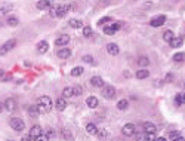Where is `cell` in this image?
<instances>
[{"mask_svg": "<svg viewBox=\"0 0 185 141\" xmlns=\"http://www.w3.org/2000/svg\"><path fill=\"white\" fill-rule=\"evenodd\" d=\"M9 123H10L12 129H15L16 132H21V131L25 128V123H24V120H22V119H19V117H12Z\"/></svg>", "mask_w": 185, "mask_h": 141, "instance_id": "obj_1", "label": "cell"}, {"mask_svg": "<svg viewBox=\"0 0 185 141\" xmlns=\"http://www.w3.org/2000/svg\"><path fill=\"white\" fill-rule=\"evenodd\" d=\"M16 45V39H10L7 42H4L1 46H0V55H6L9 50H12L13 47Z\"/></svg>", "mask_w": 185, "mask_h": 141, "instance_id": "obj_2", "label": "cell"}, {"mask_svg": "<svg viewBox=\"0 0 185 141\" xmlns=\"http://www.w3.org/2000/svg\"><path fill=\"white\" fill-rule=\"evenodd\" d=\"M102 96L107 98V99H112V98L115 96V88H114V86H110V85L104 86V88H102Z\"/></svg>", "mask_w": 185, "mask_h": 141, "instance_id": "obj_3", "label": "cell"}, {"mask_svg": "<svg viewBox=\"0 0 185 141\" xmlns=\"http://www.w3.org/2000/svg\"><path fill=\"white\" fill-rule=\"evenodd\" d=\"M121 132H123V135H126V137H132V135H135L136 128H135V125H133V123H126V125L123 126Z\"/></svg>", "mask_w": 185, "mask_h": 141, "instance_id": "obj_4", "label": "cell"}, {"mask_svg": "<svg viewBox=\"0 0 185 141\" xmlns=\"http://www.w3.org/2000/svg\"><path fill=\"white\" fill-rule=\"evenodd\" d=\"M164 22H166V16L164 15H158V16H155V18H152L149 21V25L151 27H161Z\"/></svg>", "mask_w": 185, "mask_h": 141, "instance_id": "obj_5", "label": "cell"}, {"mask_svg": "<svg viewBox=\"0 0 185 141\" xmlns=\"http://www.w3.org/2000/svg\"><path fill=\"white\" fill-rule=\"evenodd\" d=\"M55 9H56V16H58V18H62V16H65V15L68 13L70 6H68V4H61V6H56Z\"/></svg>", "mask_w": 185, "mask_h": 141, "instance_id": "obj_6", "label": "cell"}, {"mask_svg": "<svg viewBox=\"0 0 185 141\" xmlns=\"http://www.w3.org/2000/svg\"><path fill=\"white\" fill-rule=\"evenodd\" d=\"M68 42H70V36H68V34H61V36L55 40V45H56V46H65Z\"/></svg>", "mask_w": 185, "mask_h": 141, "instance_id": "obj_7", "label": "cell"}, {"mask_svg": "<svg viewBox=\"0 0 185 141\" xmlns=\"http://www.w3.org/2000/svg\"><path fill=\"white\" fill-rule=\"evenodd\" d=\"M90 85L95 86V88H104V80H102V77H99V76H93V77L90 79Z\"/></svg>", "mask_w": 185, "mask_h": 141, "instance_id": "obj_8", "label": "cell"}, {"mask_svg": "<svg viewBox=\"0 0 185 141\" xmlns=\"http://www.w3.org/2000/svg\"><path fill=\"white\" fill-rule=\"evenodd\" d=\"M37 104L46 105V107H49V108L52 110V99H50V96H47V95H44V96H40V98H38V101H37Z\"/></svg>", "mask_w": 185, "mask_h": 141, "instance_id": "obj_9", "label": "cell"}, {"mask_svg": "<svg viewBox=\"0 0 185 141\" xmlns=\"http://www.w3.org/2000/svg\"><path fill=\"white\" fill-rule=\"evenodd\" d=\"M65 107H67V101H65V98H62V96L58 98L56 102H55V108H56L58 111H64Z\"/></svg>", "mask_w": 185, "mask_h": 141, "instance_id": "obj_10", "label": "cell"}, {"mask_svg": "<svg viewBox=\"0 0 185 141\" xmlns=\"http://www.w3.org/2000/svg\"><path fill=\"white\" fill-rule=\"evenodd\" d=\"M142 128L145 129V132H148V134H155L157 132V126L154 123H151V122H145L142 125Z\"/></svg>", "mask_w": 185, "mask_h": 141, "instance_id": "obj_11", "label": "cell"}, {"mask_svg": "<svg viewBox=\"0 0 185 141\" xmlns=\"http://www.w3.org/2000/svg\"><path fill=\"white\" fill-rule=\"evenodd\" d=\"M47 49H49V43H47L46 40H41V42L37 43V52H38V53H46Z\"/></svg>", "mask_w": 185, "mask_h": 141, "instance_id": "obj_12", "label": "cell"}, {"mask_svg": "<svg viewBox=\"0 0 185 141\" xmlns=\"http://www.w3.org/2000/svg\"><path fill=\"white\" fill-rule=\"evenodd\" d=\"M38 135H41V126H38V125H34L31 129H30V137L33 138V140H36Z\"/></svg>", "mask_w": 185, "mask_h": 141, "instance_id": "obj_13", "label": "cell"}, {"mask_svg": "<svg viewBox=\"0 0 185 141\" xmlns=\"http://www.w3.org/2000/svg\"><path fill=\"white\" fill-rule=\"evenodd\" d=\"M169 43H170L172 47H179V46H182V43H184V37H182V36H178V37L175 36Z\"/></svg>", "mask_w": 185, "mask_h": 141, "instance_id": "obj_14", "label": "cell"}, {"mask_svg": "<svg viewBox=\"0 0 185 141\" xmlns=\"http://www.w3.org/2000/svg\"><path fill=\"white\" fill-rule=\"evenodd\" d=\"M58 56L62 58V59L70 58V56H71V49H68V47H62V49H59V50H58Z\"/></svg>", "mask_w": 185, "mask_h": 141, "instance_id": "obj_15", "label": "cell"}, {"mask_svg": "<svg viewBox=\"0 0 185 141\" xmlns=\"http://www.w3.org/2000/svg\"><path fill=\"white\" fill-rule=\"evenodd\" d=\"M107 52H108L110 55H118L120 47L117 46L115 43H108V45H107Z\"/></svg>", "mask_w": 185, "mask_h": 141, "instance_id": "obj_16", "label": "cell"}, {"mask_svg": "<svg viewBox=\"0 0 185 141\" xmlns=\"http://www.w3.org/2000/svg\"><path fill=\"white\" fill-rule=\"evenodd\" d=\"M15 105H16V102H15V99H12V98H7V99L4 101V108H6L7 111L15 110Z\"/></svg>", "mask_w": 185, "mask_h": 141, "instance_id": "obj_17", "label": "cell"}, {"mask_svg": "<svg viewBox=\"0 0 185 141\" xmlns=\"http://www.w3.org/2000/svg\"><path fill=\"white\" fill-rule=\"evenodd\" d=\"M37 9H40V10H44V9H49L50 7V0H40V1H37Z\"/></svg>", "mask_w": 185, "mask_h": 141, "instance_id": "obj_18", "label": "cell"}, {"mask_svg": "<svg viewBox=\"0 0 185 141\" xmlns=\"http://www.w3.org/2000/svg\"><path fill=\"white\" fill-rule=\"evenodd\" d=\"M86 104H87L90 108H95V107H98V98H96V96H87Z\"/></svg>", "mask_w": 185, "mask_h": 141, "instance_id": "obj_19", "label": "cell"}, {"mask_svg": "<svg viewBox=\"0 0 185 141\" xmlns=\"http://www.w3.org/2000/svg\"><path fill=\"white\" fill-rule=\"evenodd\" d=\"M86 131H87V134H90V135H96V134H98V128H96L95 123H87V125H86Z\"/></svg>", "mask_w": 185, "mask_h": 141, "instance_id": "obj_20", "label": "cell"}, {"mask_svg": "<svg viewBox=\"0 0 185 141\" xmlns=\"http://www.w3.org/2000/svg\"><path fill=\"white\" fill-rule=\"evenodd\" d=\"M68 24H70V27H71V28H83V22H81L80 19H75V18L70 19V21H68Z\"/></svg>", "mask_w": 185, "mask_h": 141, "instance_id": "obj_21", "label": "cell"}, {"mask_svg": "<svg viewBox=\"0 0 185 141\" xmlns=\"http://www.w3.org/2000/svg\"><path fill=\"white\" fill-rule=\"evenodd\" d=\"M6 24H7L9 27H16V25L19 24V19H18L16 16H7V19H6Z\"/></svg>", "mask_w": 185, "mask_h": 141, "instance_id": "obj_22", "label": "cell"}, {"mask_svg": "<svg viewBox=\"0 0 185 141\" xmlns=\"http://www.w3.org/2000/svg\"><path fill=\"white\" fill-rule=\"evenodd\" d=\"M148 76H149V71L145 70V68H141V70H138V73H136V77L139 79V80H142V79H147Z\"/></svg>", "mask_w": 185, "mask_h": 141, "instance_id": "obj_23", "label": "cell"}, {"mask_svg": "<svg viewBox=\"0 0 185 141\" xmlns=\"http://www.w3.org/2000/svg\"><path fill=\"white\" fill-rule=\"evenodd\" d=\"M83 71H84V68L80 67V65H77V67H74L73 70H71V76H73V77H78V76L83 74Z\"/></svg>", "mask_w": 185, "mask_h": 141, "instance_id": "obj_24", "label": "cell"}, {"mask_svg": "<svg viewBox=\"0 0 185 141\" xmlns=\"http://www.w3.org/2000/svg\"><path fill=\"white\" fill-rule=\"evenodd\" d=\"M173 37H175V34H173L172 30H166V31L163 33V40H164V42H170Z\"/></svg>", "mask_w": 185, "mask_h": 141, "instance_id": "obj_25", "label": "cell"}, {"mask_svg": "<svg viewBox=\"0 0 185 141\" xmlns=\"http://www.w3.org/2000/svg\"><path fill=\"white\" fill-rule=\"evenodd\" d=\"M129 107V101L127 99H120L118 102H117V108L118 110H126Z\"/></svg>", "mask_w": 185, "mask_h": 141, "instance_id": "obj_26", "label": "cell"}, {"mask_svg": "<svg viewBox=\"0 0 185 141\" xmlns=\"http://www.w3.org/2000/svg\"><path fill=\"white\" fill-rule=\"evenodd\" d=\"M173 61H175V62H182V61H185V52H178V53H175V55H173Z\"/></svg>", "mask_w": 185, "mask_h": 141, "instance_id": "obj_27", "label": "cell"}, {"mask_svg": "<svg viewBox=\"0 0 185 141\" xmlns=\"http://www.w3.org/2000/svg\"><path fill=\"white\" fill-rule=\"evenodd\" d=\"M73 88H70V86H67V88H64V91H62V98H70V96H73Z\"/></svg>", "mask_w": 185, "mask_h": 141, "instance_id": "obj_28", "label": "cell"}, {"mask_svg": "<svg viewBox=\"0 0 185 141\" xmlns=\"http://www.w3.org/2000/svg\"><path fill=\"white\" fill-rule=\"evenodd\" d=\"M28 114H30V117H36V116H38V111H37L36 105H30V108H28Z\"/></svg>", "mask_w": 185, "mask_h": 141, "instance_id": "obj_29", "label": "cell"}, {"mask_svg": "<svg viewBox=\"0 0 185 141\" xmlns=\"http://www.w3.org/2000/svg\"><path fill=\"white\" fill-rule=\"evenodd\" d=\"M138 64H139L141 67H147L148 64H149V59H148L147 56H141V58L138 59Z\"/></svg>", "mask_w": 185, "mask_h": 141, "instance_id": "obj_30", "label": "cell"}, {"mask_svg": "<svg viewBox=\"0 0 185 141\" xmlns=\"http://www.w3.org/2000/svg\"><path fill=\"white\" fill-rule=\"evenodd\" d=\"M104 33H105L107 36H112V34L115 33V30H114L110 24H108V25H105V27H104Z\"/></svg>", "mask_w": 185, "mask_h": 141, "instance_id": "obj_31", "label": "cell"}, {"mask_svg": "<svg viewBox=\"0 0 185 141\" xmlns=\"http://www.w3.org/2000/svg\"><path fill=\"white\" fill-rule=\"evenodd\" d=\"M73 94L75 95V96L81 95V94H83V88H81L80 85H75V86H73Z\"/></svg>", "mask_w": 185, "mask_h": 141, "instance_id": "obj_32", "label": "cell"}, {"mask_svg": "<svg viewBox=\"0 0 185 141\" xmlns=\"http://www.w3.org/2000/svg\"><path fill=\"white\" fill-rule=\"evenodd\" d=\"M62 135H64V138H65V140H68V141H73V134H71V132H68V131H67V129H62Z\"/></svg>", "mask_w": 185, "mask_h": 141, "instance_id": "obj_33", "label": "cell"}, {"mask_svg": "<svg viewBox=\"0 0 185 141\" xmlns=\"http://www.w3.org/2000/svg\"><path fill=\"white\" fill-rule=\"evenodd\" d=\"M112 19H111L110 16H104V18H101L99 21H98V25H105L107 22H111Z\"/></svg>", "mask_w": 185, "mask_h": 141, "instance_id": "obj_34", "label": "cell"}, {"mask_svg": "<svg viewBox=\"0 0 185 141\" xmlns=\"http://www.w3.org/2000/svg\"><path fill=\"white\" fill-rule=\"evenodd\" d=\"M83 36L84 37H90L92 36V28L90 27H83Z\"/></svg>", "mask_w": 185, "mask_h": 141, "instance_id": "obj_35", "label": "cell"}, {"mask_svg": "<svg viewBox=\"0 0 185 141\" xmlns=\"http://www.w3.org/2000/svg\"><path fill=\"white\" fill-rule=\"evenodd\" d=\"M83 61L87 62V64H95V59H93L92 55H84V56H83Z\"/></svg>", "mask_w": 185, "mask_h": 141, "instance_id": "obj_36", "label": "cell"}, {"mask_svg": "<svg viewBox=\"0 0 185 141\" xmlns=\"http://www.w3.org/2000/svg\"><path fill=\"white\" fill-rule=\"evenodd\" d=\"M10 9H12V4H3L0 7V13H7Z\"/></svg>", "mask_w": 185, "mask_h": 141, "instance_id": "obj_37", "label": "cell"}, {"mask_svg": "<svg viewBox=\"0 0 185 141\" xmlns=\"http://www.w3.org/2000/svg\"><path fill=\"white\" fill-rule=\"evenodd\" d=\"M175 102H176V105H182L184 104V99H182V94H178L175 96Z\"/></svg>", "mask_w": 185, "mask_h": 141, "instance_id": "obj_38", "label": "cell"}, {"mask_svg": "<svg viewBox=\"0 0 185 141\" xmlns=\"http://www.w3.org/2000/svg\"><path fill=\"white\" fill-rule=\"evenodd\" d=\"M99 138H105V137H108V132H107V129H98V134H96Z\"/></svg>", "mask_w": 185, "mask_h": 141, "instance_id": "obj_39", "label": "cell"}, {"mask_svg": "<svg viewBox=\"0 0 185 141\" xmlns=\"http://www.w3.org/2000/svg\"><path fill=\"white\" fill-rule=\"evenodd\" d=\"M155 140H157L155 134H148V132H145V141H155Z\"/></svg>", "mask_w": 185, "mask_h": 141, "instance_id": "obj_40", "label": "cell"}, {"mask_svg": "<svg viewBox=\"0 0 185 141\" xmlns=\"http://www.w3.org/2000/svg\"><path fill=\"white\" fill-rule=\"evenodd\" d=\"M170 140H175V138H178L179 137V132L178 131H172V132H169V135H167Z\"/></svg>", "mask_w": 185, "mask_h": 141, "instance_id": "obj_41", "label": "cell"}, {"mask_svg": "<svg viewBox=\"0 0 185 141\" xmlns=\"http://www.w3.org/2000/svg\"><path fill=\"white\" fill-rule=\"evenodd\" d=\"M110 25H111V27H112V28H114V30H115V31H117L118 28H121V25H123V24H121V22L118 21V22H111Z\"/></svg>", "mask_w": 185, "mask_h": 141, "instance_id": "obj_42", "label": "cell"}, {"mask_svg": "<svg viewBox=\"0 0 185 141\" xmlns=\"http://www.w3.org/2000/svg\"><path fill=\"white\" fill-rule=\"evenodd\" d=\"M34 141H49V137H46V135H38Z\"/></svg>", "mask_w": 185, "mask_h": 141, "instance_id": "obj_43", "label": "cell"}, {"mask_svg": "<svg viewBox=\"0 0 185 141\" xmlns=\"http://www.w3.org/2000/svg\"><path fill=\"white\" fill-rule=\"evenodd\" d=\"M136 141H145V134H138L136 135Z\"/></svg>", "mask_w": 185, "mask_h": 141, "instance_id": "obj_44", "label": "cell"}, {"mask_svg": "<svg viewBox=\"0 0 185 141\" xmlns=\"http://www.w3.org/2000/svg\"><path fill=\"white\" fill-rule=\"evenodd\" d=\"M31 140H33V138H31L30 135H25V137H22V138H21V141H31Z\"/></svg>", "mask_w": 185, "mask_h": 141, "instance_id": "obj_45", "label": "cell"}, {"mask_svg": "<svg viewBox=\"0 0 185 141\" xmlns=\"http://www.w3.org/2000/svg\"><path fill=\"white\" fill-rule=\"evenodd\" d=\"M172 79H173L172 74H167V76H166V82H172Z\"/></svg>", "mask_w": 185, "mask_h": 141, "instance_id": "obj_46", "label": "cell"}, {"mask_svg": "<svg viewBox=\"0 0 185 141\" xmlns=\"http://www.w3.org/2000/svg\"><path fill=\"white\" fill-rule=\"evenodd\" d=\"M173 141H185V138H184V137H181V135H179L178 138H175V140H173Z\"/></svg>", "mask_w": 185, "mask_h": 141, "instance_id": "obj_47", "label": "cell"}, {"mask_svg": "<svg viewBox=\"0 0 185 141\" xmlns=\"http://www.w3.org/2000/svg\"><path fill=\"white\" fill-rule=\"evenodd\" d=\"M10 77H12V76H10V74H6V76H4V77H3V80H10Z\"/></svg>", "mask_w": 185, "mask_h": 141, "instance_id": "obj_48", "label": "cell"}, {"mask_svg": "<svg viewBox=\"0 0 185 141\" xmlns=\"http://www.w3.org/2000/svg\"><path fill=\"white\" fill-rule=\"evenodd\" d=\"M3 108H4V102H0V111H3Z\"/></svg>", "mask_w": 185, "mask_h": 141, "instance_id": "obj_49", "label": "cell"}, {"mask_svg": "<svg viewBox=\"0 0 185 141\" xmlns=\"http://www.w3.org/2000/svg\"><path fill=\"white\" fill-rule=\"evenodd\" d=\"M155 141H167V140H166L164 137H160V138H157V140H155Z\"/></svg>", "mask_w": 185, "mask_h": 141, "instance_id": "obj_50", "label": "cell"}, {"mask_svg": "<svg viewBox=\"0 0 185 141\" xmlns=\"http://www.w3.org/2000/svg\"><path fill=\"white\" fill-rule=\"evenodd\" d=\"M3 76H4V71H3V70H0V79H1Z\"/></svg>", "mask_w": 185, "mask_h": 141, "instance_id": "obj_51", "label": "cell"}, {"mask_svg": "<svg viewBox=\"0 0 185 141\" xmlns=\"http://www.w3.org/2000/svg\"><path fill=\"white\" fill-rule=\"evenodd\" d=\"M182 99H184V102H185V94H182Z\"/></svg>", "mask_w": 185, "mask_h": 141, "instance_id": "obj_52", "label": "cell"}, {"mask_svg": "<svg viewBox=\"0 0 185 141\" xmlns=\"http://www.w3.org/2000/svg\"><path fill=\"white\" fill-rule=\"evenodd\" d=\"M101 1H102V3H105V1H107V3H108V0H101Z\"/></svg>", "mask_w": 185, "mask_h": 141, "instance_id": "obj_53", "label": "cell"}, {"mask_svg": "<svg viewBox=\"0 0 185 141\" xmlns=\"http://www.w3.org/2000/svg\"><path fill=\"white\" fill-rule=\"evenodd\" d=\"M6 141H12V140H6Z\"/></svg>", "mask_w": 185, "mask_h": 141, "instance_id": "obj_54", "label": "cell"}, {"mask_svg": "<svg viewBox=\"0 0 185 141\" xmlns=\"http://www.w3.org/2000/svg\"><path fill=\"white\" fill-rule=\"evenodd\" d=\"M184 86H185V85H184Z\"/></svg>", "mask_w": 185, "mask_h": 141, "instance_id": "obj_55", "label": "cell"}]
</instances>
